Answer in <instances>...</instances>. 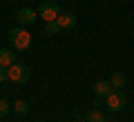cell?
Wrapping results in <instances>:
<instances>
[{
  "instance_id": "cell-1",
  "label": "cell",
  "mask_w": 134,
  "mask_h": 122,
  "mask_svg": "<svg viewBox=\"0 0 134 122\" xmlns=\"http://www.w3.org/2000/svg\"><path fill=\"white\" fill-rule=\"evenodd\" d=\"M7 40H9V44H11L14 51H27L29 44H31V33H29L25 27H16V29L9 31Z\"/></svg>"
},
{
  "instance_id": "cell-2",
  "label": "cell",
  "mask_w": 134,
  "mask_h": 122,
  "mask_svg": "<svg viewBox=\"0 0 134 122\" xmlns=\"http://www.w3.org/2000/svg\"><path fill=\"white\" fill-rule=\"evenodd\" d=\"M36 11H38V16L45 20V22H54V20H58V16L63 14L60 5L54 2V0H45V2H40V7Z\"/></svg>"
},
{
  "instance_id": "cell-3",
  "label": "cell",
  "mask_w": 134,
  "mask_h": 122,
  "mask_svg": "<svg viewBox=\"0 0 134 122\" xmlns=\"http://www.w3.org/2000/svg\"><path fill=\"white\" fill-rule=\"evenodd\" d=\"M7 78H9V82H14V85H25L29 80V69L23 62H16V65H11L9 69H7Z\"/></svg>"
},
{
  "instance_id": "cell-4",
  "label": "cell",
  "mask_w": 134,
  "mask_h": 122,
  "mask_svg": "<svg viewBox=\"0 0 134 122\" xmlns=\"http://www.w3.org/2000/svg\"><path fill=\"white\" fill-rule=\"evenodd\" d=\"M105 100H107V109H110L112 113H119L121 109H123L125 104H127V95H125L123 91H116V89L112 91V93L107 95Z\"/></svg>"
},
{
  "instance_id": "cell-5",
  "label": "cell",
  "mask_w": 134,
  "mask_h": 122,
  "mask_svg": "<svg viewBox=\"0 0 134 122\" xmlns=\"http://www.w3.org/2000/svg\"><path fill=\"white\" fill-rule=\"evenodd\" d=\"M36 18H38V11L29 9V7H23V9L16 11V22H18V27H29V24L36 22Z\"/></svg>"
},
{
  "instance_id": "cell-6",
  "label": "cell",
  "mask_w": 134,
  "mask_h": 122,
  "mask_svg": "<svg viewBox=\"0 0 134 122\" xmlns=\"http://www.w3.org/2000/svg\"><path fill=\"white\" fill-rule=\"evenodd\" d=\"M92 91H94V95H96V98H107V95H110L114 89H112L110 80H98V82H94Z\"/></svg>"
},
{
  "instance_id": "cell-7",
  "label": "cell",
  "mask_w": 134,
  "mask_h": 122,
  "mask_svg": "<svg viewBox=\"0 0 134 122\" xmlns=\"http://www.w3.org/2000/svg\"><path fill=\"white\" fill-rule=\"evenodd\" d=\"M16 51L14 49H0V65L5 67V69H9L11 65H16Z\"/></svg>"
},
{
  "instance_id": "cell-8",
  "label": "cell",
  "mask_w": 134,
  "mask_h": 122,
  "mask_svg": "<svg viewBox=\"0 0 134 122\" xmlns=\"http://www.w3.org/2000/svg\"><path fill=\"white\" fill-rule=\"evenodd\" d=\"M110 85H112V89L123 91V89H125V85H127V78H125V73H123V71H116V73H112Z\"/></svg>"
},
{
  "instance_id": "cell-9",
  "label": "cell",
  "mask_w": 134,
  "mask_h": 122,
  "mask_svg": "<svg viewBox=\"0 0 134 122\" xmlns=\"http://www.w3.org/2000/svg\"><path fill=\"white\" fill-rule=\"evenodd\" d=\"M58 24H60V29H72V27H76V16L69 14V11H63V14L58 16Z\"/></svg>"
},
{
  "instance_id": "cell-10",
  "label": "cell",
  "mask_w": 134,
  "mask_h": 122,
  "mask_svg": "<svg viewBox=\"0 0 134 122\" xmlns=\"http://www.w3.org/2000/svg\"><path fill=\"white\" fill-rule=\"evenodd\" d=\"M11 109H14L18 115H27L29 111H31V107H29V102H25V100H16L14 104H11Z\"/></svg>"
},
{
  "instance_id": "cell-11",
  "label": "cell",
  "mask_w": 134,
  "mask_h": 122,
  "mask_svg": "<svg viewBox=\"0 0 134 122\" xmlns=\"http://www.w3.org/2000/svg\"><path fill=\"white\" fill-rule=\"evenodd\" d=\"M85 122H107V120H105V115H103L98 109H94V111H90L85 115Z\"/></svg>"
},
{
  "instance_id": "cell-12",
  "label": "cell",
  "mask_w": 134,
  "mask_h": 122,
  "mask_svg": "<svg viewBox=\"0 0 134 122\" xmlns=\"http://www.w3.org/2000/svg\"><path fill=\"white\" fill-rule=\"evenodd\" d=\"M58 31H60L58 20H54V22H45V36H56Z\"/></svg>"
},
{
  "instance_id": "cell-13",
  "label": "cell",
  "mask_w": 134,
  "mask_h": 122,
  "mask_svg": "<svg viewBox=\"0 0 134 122\" xmlns=\"http://www.w3.org/2000/svg\"><path fill=\"white\" fill-rule=\"evenodd\" d=\"M9 111H14V109H11V104L7 102V100H0V118H5Z\"/></svg>"
},
{
  "instance_id": "cell-14",
  "label": "cell",
  "mask_w": 134,
  "mask_h": 122,
  "mask_svg": "<svg viewBox=\"0 0 134 122\" xmlns=\"http://www.w3.org/2000/svg\"><path fill=\"white\" fill-rule=\"evenodd\" d=\"M5 80H9V78H7V69H5L2 65H0V85H2Z\"/></svg>"
},
{
  "instance_id": "cell-15",
  "label": "cell",
  "mask_w": 134,
  "mask_h": 122,
  "mask_svg": "<svg viewBox=\"0 0 134 122\" xmlns=\"http://www.w3.org/2000/svg\"><path fill=\"white\" fill-rule=\"evenodd\" d=\"M72 118H74V120H81V118H83L81 109H72Z\"/></svg>"
},
{
  "instance_id": "cell-16",
  "label": "cell",
  "mask_w": 134,
  "mask_h": 122,
  "mask_svg": "<svg viewBox=\"0 0 134 122\" xmlns=\"http://www.w3.org/2000/svg\"><path fill=\"white\" fill-rule=\"evenodd\" d=\"M74 122H85V120H74Z\"/></svg>"
}]
</instances>
